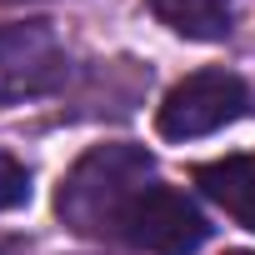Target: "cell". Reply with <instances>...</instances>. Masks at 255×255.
Returning <instances> with one entry per match:
<instances>
[{
    "label": "cell",
    "instance_id": "obj_7",
    "mask_svg": "<svg viewBox=\"0 0 255 255\" xmlns=\"http://www.w3.org/2000/svg\"><path fill=\"white\" fill-rule=\"evenodd\" d=\"M25 200H30V170H25L15 155L0 150V210H15V205H25Z\"/></svg>",
    "mask_w": 255,
    "mask_h": 255
},
{
    "label": "cell",
    "instance_id": "obj_3",
    "mask_svg": "<svg viewBox=\"0 0 255 255\" xmlns=\"http://www.w3.org/2000/svg\"><path fill=\"white\" fill-rule=\"evenodd\" d=\"M250 105L245 95V80L230 75V70H195L185 75L165 105H160V135L165 140H200V135H215L220 125L240 120Z\"/></svg>",
    "mask_w": 255,
    "mask_h": 255
},
{
    "label": "cell",
    "instance_id": "obj_6",
    "mask_svg": "<svg viewBox=\"0 0 255 255\" xmlns=\"http://www.w3.org/2000/svg\"><path fill=\"white\" fill-rule=\"evenodd\" d=\"M150 10L185 40H225L230 35V0H150Z\"/></svg>",
    "mask_w": 255,
    "mask_h": 255
},
{
    "label": "cell",
    "instance_id": "obj_1",
    "mask_svg": "<svg viewBox=\"0 0 255 255\" xmlns=\"http://www.w3.org/2000/svg\"><path fill=\"white\" fill-rule=\"evenodd\" d=\"M150 155L130 140L95 145L75 160V170L60 180L55 210L75 235H120L125 210L135 205V195L150 185Z\"/></svg>",
    "mask_w": 255,
    "mask_h": 255
},
{
    "label": "cell",
    "instance_id": "obj_2",
    "mask_svg": "<svg viewBox=\"0 0 255 255\" xmlns=\"http://www.w3.org/2000/svg\"><path fill=\"white\" fill-rule=\"evenodd\" d=\"M65 45L45 20H15L0 25V110L50 95L65 85Z\"/></svg>",
    "mask_w": 255,
    "mask_h": 255
},
{
    "label": "cell",
    "instance_id": "obj_8",
    "mask_svg": "<svg viewBox=\"0 0 255 255\" xmlns=\"http://www.w3.org/2000/svg\"><path fill=\"white\" fill-rule=\"evenodd\" d=\"M235 255H250V250H235Z\"/></svg>",
    "mask_w": 255,
    "mask_h": 255
},
{
    "label": "cell",
    "instance_id": "obj_4",
    "mask_svg": "<svg viewBox=\"0 0 255 255\" xmlns=\"http://www.w3.org/2000/svg\"><path fill=\"white\" fill-rule=\"evenodd\" d=\"M120 235L130 240L135 250H150V255H190L205 245L210 225L205 215L170 185H145L135 195V205L125 210V225Z\"/></svg>",
    "mask_w": 255,
    "mask_h": 255
},
{
    "label": "cell",
    "instance_id": "obj_5",
    "mask_svg": "<svg viewBox=\"0 0 255 255\" xmlns=\"http://www.w3.org/2000/svg\"><path fill=\"white\" fill-rule=\"evenodd\" d=\"M195 185L205 190V200H215L235 225L255 230V155H225L195 170Z\"/></svg>",
    "mask_w": 255,
    "mask_h": 255
}]
</instances>
